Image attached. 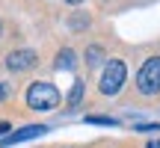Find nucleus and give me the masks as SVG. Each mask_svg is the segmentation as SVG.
Returning a JSON list of instances; mask_svg holds the SVG:
<instances>
[{"mask_svg":"<svg viewBox=\"0 0 160 148\" xmlns=\"http://www.w3.org/2000/svg\"><path fill=\"white\" fill-rule=\"evenodd\" d=\"M125 80H128L125 62H122V59H110L107 68H104V74H101V83H98V89H101V95H116V92L125 86Z\"/></svg>","mask_w":160,"mask_h":148,"instance_id":"2","label":"nucleus"},{"mask_svg":"<svg viewBox=\"0 0 160 148\" xmlns=\"http://www.w3.org/2000/svg\"><path fill=\"white\" fill-rule=\"evenodd\" d=\"M148 148H154V145H148Z\"/></svg>","mask_w":160,"mask_h":148,"instance_id":"15","label":"nucleus"},{"mask_svg":"<svg viewBox=\"0 0 160 148\" xmlns=\"http://www.w3.org/2000/svg\"><path fill=\"white\" fill-rule=\"evenodd\" d=\"M137 89L142 95H157L160 92V57L145 59V65L137 74Z\"/></svg>","mask_w":160,"mask_h":148,"instance_id":"3","label":"nucleus"},{"mask_svg":"<svg viewBox=\"0 0 160 148\" xmlns=\"http://www.w3.org/2000/svg\"><path fill=\"white\" fill-rule=\"evenodd\" d=\"M68 3H71V6H77V3H83V0H68Z\"/></svg>","mask_w":160,"mask_h":148,"instance_id":"12","label":"nucleus"},{"mask_svg":"<svg viewBox=\"0 0 160 148\" xmlns=\"http://www.w3.org/2000/svg\"><path fill=\"white\" fill-rule=\"evenodd\" d=\"M74 51H68V47H65V51H59V59H57V68L59 71H71L74 68Z\"/></svg>","mask_w":160,"mask_h":148,"instance_id":"6","label":"nucleus"},{"mask_svg":"<svg viewBox=\"0 0 160 148\" xmlns=\"http://www.w3.org/2000/svg\"><path fill=\"white\" fill-rule=\"evenodd\" d=\"M6 98H9V86L0 83V101H6Z\"/></svg>","mask_w":160,"mask_h":148,"instance_id":"10","label":"nucleus"},{"mask_svg":"<svg viewBox=\"0 0 160 148\" xmlns=\"http://www.w3.org/2000/svg\"><path fill=\"white\" fill-rule=\"evenodd\" d=\"M0 33H3V21H0Z\"/></svg>","mask_w":160,"mask_h":148,"instance_id":"13","label":"nucleus"},{"mask_svg":"<svg viewBox=\"0 0 160 148\" xmlns=\"http://www.w3.org/2000/svg\"><path fill=\"white\" fill-rule=\"evenodd\" d=\"M36 65V51H12L9 57H6V68L9 71H15V74H21V71H27V68H33Z\"/></svg>","mask_w":160,"mask_h":148,"instance_id":"4","label":"nucleus"},{"mask_svg":"<svg viewBox=\"0 0 160 148\" xmlns=\"http://www.w3.org/2000/svg\"><path fill=\"white\" fill-rule=\"evenodd\" d=\"M27 107L39 110V113H48V110L59 107V92L53 83H33L27 89Z\"/></svg>","mask_w":160,"mask_h":148,"instance_id":"1","label":"nucleus"},{"mask_svg":"<svg viewBox=\"0 0 160 148\" xmlns=\"http://www.w3.org/2000/svg\"><path fill=\"white\" fill-rule=\"evenodd\" d=\"M83 89H86L83 80H74V86H71V92H68V107H77V104L83 101Z\"/></svg>","mask_w":160,"mask_h":148,"instance_id":"7","label":"nucleus"},{"mask_svg":"<svg viewBox=\"0 0 160 148\" xmlns=\"http://www.w3.org/2000/svg\"><path fill=\"white\" fill-rule=\"evenodd\" d=\"M154 148H160V142H157V145H154Z\"/></svg>","mask_w":160,"mask_h":148,"instance_id":"14","label":"nucleus"},{"mask_svg":"<svg viewBox=\"0 0 160 148\" xmlns=\"http://www.w3.org/2000/svg\"><path fill=\"white\" fill-rule=\"evenodd\" d=\"M42 133H48V127H45V125H27V127H21V131L6 133V136H3V148H6V145L27 142V139H36V136H42Z\"/></svg>","mask_w":160,"mask_h":148,"instance_id":"5","label":"nucleus"},{"mask_svg":"<svg viewBox=\"0 0 160 148\" xmlns=\"http://www.w3.org/2000/svg\"><path fill=\"white\" fill-rule=\"evenodd\" d=\"M9 127H12L9 121H0V136H6V133H9Z\"/></svg>","mask_w":160,"mask_h":148,"instance_id":"11","label":"nucleus"},{"mask_svg":"<svg viewBox=\"0 0 160 148\" xmlns=\"http://www.w3.org/2000/svg\"><path fill=\"white\" fill-rule=\"evenodd\" d=\"M86 121L89 125H110V127L116 125V119H110V116H86Z\"/></svg>","mask_w":160,"mask_h":148,"instance_id":"8","label":"nucleus"},{"mask_svg":"<svg viewBox=\"0 0 160 148\" xmlns=\"http://www.w3.org/2000/svg\"><path fill=\"white\" fill-rule=\"evenodd\" d=\"M98 57H101V47H89V65H95Z\"/></svg>","mask_w":160,"mask_h":148,"instance_id":"9","label":"nucleus"}]
</instances>
